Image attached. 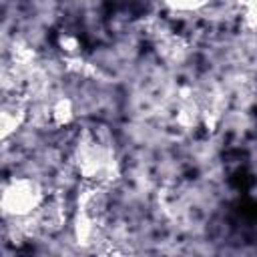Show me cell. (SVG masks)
<instances>
[{"label":"cell","mask_w":257,"mask_h":257,"mask_svg":"<svg viewBox=\"0 0 257 257\" xmlns=\"http://www.w3.org/2000/svg\"><path fill=\"white\" fill-rule=\"evenodd\" d=\"M76 2H86V0H76Z\"/></svg>","instance_id":"3"},{"label":"cell","mask_w":257,"mask_h":257,"mask_svg":"<svg viewBox=\"0 0 257 257\" xmlns=\"http://www.w3.org/2000/svg\"><path fill=\"white\" fill-rule=\"evenodd\" d=\"M48 193L44 183L32 175H14L2 187V213L4 221H28L44 207Z\"/></svg>","instance_id":"1"},{"label":"cell","mask_w":257,"mask_h":257,"mask_svg":"<svg viewBox=\"0 0 257 257\" xmlns=\"http://www.w3.org/2000/svg\"><path fill=\"white\" fill-rule=\"evenodd\" d=\"M165 2L179 10H197L207 4V0H165Z\"/></svg>","instance_id":"2"}]
</instances>
